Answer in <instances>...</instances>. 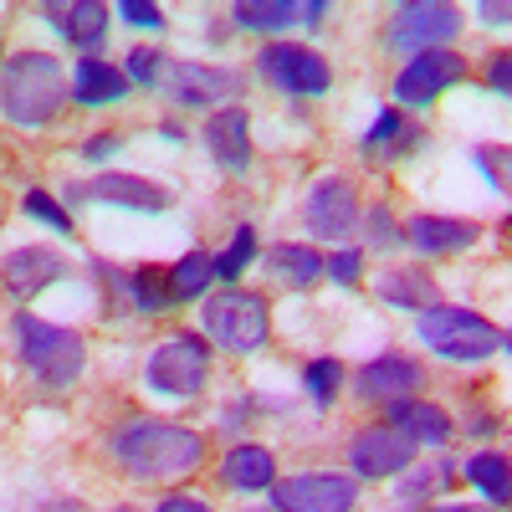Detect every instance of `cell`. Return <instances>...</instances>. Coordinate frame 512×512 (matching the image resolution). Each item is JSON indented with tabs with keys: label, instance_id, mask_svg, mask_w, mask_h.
Returning a JSON list of instances; mask_svg holds the SVG:
<instances>
[{
	"label": "cell",
	"instance_id": "6da1fadb",
	"mask_svg": "<svg viewBox=\"0 0 512 512\" xmlns=\"http://www.w3.org/2000/svg\"><path fill=\"white\" fill-rule=\"evenodd\" d=\"M113 456L134 482H169L205 461V436L180 420H128L113 436Z\"/></svg>",
	"mask_w": 512,
	"mask_h": 512
},
{
	"label": "cell",
	"instance_id": "7a4b0ae2",
	"mask_svg": "<svg viewBox=\"0 0 512 512\" xmlns=\"http://www.w3.org/2000/svg\"><path fill=\"white\" fill-rule=\"evenodd\" d=\"M67 108V72L52 52H16L0 67V113L16 128H47Z\"/></svg>",
	"mask_w": 512,
	"mask_h": 512
},
{
	"label": "cell",
	"instance_id": "3957f363",
	"mask_svg": "<svg viewBox=\"0 0 512 512\" xmlns=\"http://www.w3.org/2000/svg\"><path fill=\"white\" fill-rule=\"evenodd\" d=\"M16 349H21L26 369L47 384V390H67V384L82 374V364H88V344H82V333L57 328V323H41L31 313L16 318Z\"/></svg>",
	"mask_w": 512,
	"mask_h": 512
},
{
	"label": "cell",
	"instance_id": "277c9868",
	"mask_svg": "<svg viewBox=\"0 0 512 512\" xmlns=\"http://www.w3.org/2000/svg\"><path fill=\"white\" fill-rule=\"evenodd\" d=\"M420 344L425 349H436L441 359H461V364H472V359H492L507 349V333L492 328L482 313L472 308H451V303H436V308H425L420 313Z\"/></svg>",
	"mask_w": 512,
	"mask_h": 512
},
{
	"label": "cell",
	"instance_id": "5b68a950",
	"mask_svg": "<svg viewBox=\"0 0 512 512\" xmlns=\"http://www.w3.org/2000/svg\"><path fill=\"white\" fill-rule=\"evenodd\" d=\"M200 328H205V338H216V344L231 349V354H256L272 333V318H267V303L256 292L221 287V292H205Z\"/></svg>",
	"mask_w": 512,
	"mask_h": 512
},
{
	"label": "cell",
	"instance_id": "8992f818",
	"mask_svg": "<svg viewBox=\"0 0 512 512\" xmlns=\"http://www.w3.org/2000/svg\"><path fill=\"white\" fill-rule=\"evenodd\" d=\"M210 379V349L200 333H169L149 354V390L169 400H190Z\"/></svg>",
	"mask_w": 512,
	"mask_h": 512
},
{
	"label": "cell",
	"instance_id": "52a82bcc",
	"mask_svg": "<svg viewBox=\"0 0 512 512\" xmlns=\"http://www.w3.org/2000/svg\"><path fill=\"white\" fill-rule=\"evenodd\" d=\"M456 31H461V11L456 6H441V0H410V6L395 11L390 36L384 41H390L395 52L420 57V52H441L446 41H456Z\"/></svg>",
	"mask_w": 512,
	"mask_h": 512
},
{
	"label": "cell",
	"instance_id": "ba28073f",
	"mask_svg": "<svg viewBox=\"0 0 512 512\" xmlns=\"http://www.w3.org/2000/svg\"><path fill=\"white\" fill-rule=\"evenodd\" d=\"M256 72H262L272 88L292 93V98H318V93L333 88L328 62L308 47H292V41H272V47L256 52Z\"/></svg>",
	"mask_w": 512,
	"mask_h": 512
},
{
	"label": "cell",
	"instance_id": "9c48e42d",
	"mask_svg": "<svg viewBox=\"0 0 512 512\" xmlns=\"http://www.w3.org/2000/svg\"><path fill=\"white\" fill-rule=\"evenodd\" d=\"M461 77H466V57L461 52H451V47L420 52V57H410L395 72V103H400V113L405 108H431L451 88V82H461Z\"/></svg>",
	"mask_w": 512,
	"mask_h": 512
},
{
	"label": "cell",
	"instance_id": "30bf717a",
	"mask_svg": "<svg viewBox=\"0 0 512 512\" xmlns=\"http://www.w3.org/2000/svg\"><path fill=\"white\" fill-rule=\"evenodd\" d=\"M164 93L180 108H205V103H236L246 93V77L231 67H210V62H169L164 67Z\"/></svg>",
	"mask_w": 512,
	"mask_h": 512
},
{
	"label": "cell",
	"instance_id": "8fae6325",
	"mask_svg": "<svg viewBox=\"0 0 512 512\" xmlns=\"http://www.w3.org/2000/svg\"><path fill=\"white\" fill-rule=\"evenodd\" d=\"M359 502V482L338 472H308L272 482V512H349Z\"/></svg>",
	"mask_w": 512,
	"mask_h": 512
},
{
	"label": "cell",
	"instance_id": "7c38bea8",
	"mask_svg": "<svg viewBox=\"0 0 512 512\" xmlns=\"http://www.w3.org/2000/svg\"><path fill=\"white\" fill-rule=\"evenodd\" d=\"M303 221L318 241H344L354 226H359V195L344 175H323L308 200H303Z\"/></svg>",
	"mask_w": 512,
	"mask_h": 512
},
{
	"label": "cell",
	"instance_id": "4fadbf2b",
	"mask_svg": "<svg viewBox=\"0 0 512 512\" xmlns=\"http://www.w3.org/2000/svg\"><path fill=\"white\" fill-rule=\"evenodd\" d=\"M415 451L420 446L405 431H395V425H364V431L354 436V446H349V466L364 482H379V477L405 472V466L415 461Z\"/></svg>",
	"mask_w": 512,
	"mask_h": 512
},
{
	"label": "cell",
	"instance_id": "5bb4252c",
	"mask_svg": "<svg viewBox=\"0 0 512 512\" xmlns=\"http://www.w3.org/2000/svg\"><path fill=\"white\" fill-rule=\"evenodd\" d=\"M67 200L77 205H123V210H144V216H159L169 210V190L144 180V175H98V180H82L67 185Z\"/></svg>",
	"mask_w": 512,
	"mask_h": 512
},
{
	"label": "cell",
	"instance_id": "9a60e30c",
	"mask_svg": "<svg viewBox=\"0 0 512 512\" xmlns=\"http://www.w3.org/2000/svg\"><path fill=\"white\" fill-rule=\"evenodd\" d=\"M62 272H67V262L57 251H47V246H21V251H11L6 262H0V282H6V292L16 297V303H31V297L41 287H52Z\"/></svg>",
	"mask_w": 512,
	"mask_h": 512
},
{
	"label": "cell",
	"instance_id": "2e32d148",
	"mask_svg": "<svg viewBox=\"0 0 512 512\" xmlns=\"http://www.w3.org/2000/svg\"><path fill=\"white\" fill-rule=\"evenodd\" d=\"M205 149L216 154L221 169H231V175H246L251 169V118L246 108H216L205 118Z\"/></svg>",
	"mask_w": 512,
	"mask_h": 512
},
{
	"label": "cell",
	"instance_id": "e0dca14e",
	"mask_svg": "<svg viewBox=\"0 0 512 512\" xmlns=\"http://www.w3.org/2000/svg\"><path fill=\"white\" fill-rule=\"evenodd\" d=\"M328 6L323 0H241L236 26L241 31H287V26H323Z\"/></svg>",
	"mask_w": 512,
	"mask_h": 512
},
{
	"label": "cell",
	"instance_id": "ac0fdd59",
	"mask_svg": "<svg viewBox=\"0 0 512 512\" xmlns=\"http://www.w3.org/2000/svg\"><path fill=\"white\" fill-rule=\"evenodd\" d=\"M482 226L477 221H461V216H410L405 221V241L420 256H446V251H466L477 246Z\"/></svg>",
	"mask_w": 512,
	"mask_h": 512
},
{
	"label": "cell",
	"instance_id": "d6986e66",
	"mask_svg": "<svg viewBox=\"0 0 512 512\" xmlns=\"http://www.w3.org/2000/svg\"><path fill=\"white\" fill-rule=\"evenodd\" d=\"M415 384H420V369H415V359H405V354H379L374 364L359 369V395H364V400L395 405V400H410Z\"/></svg>",
	"mask_w": 512,
	"mask_h": 512
},
{
	"label": "cell",
	"instance_id": "ffe728a7",
	"mask_svg": "<svg viewBox=\"0 0 512 512\" xmlns=\"http://www.w3.org/2000/svg\"><path fill=\"white\" fill-rule=\"evenodd\" d=\"M390 425L405 431L415 446H446L456 436V425L441 405H425V400H395L390 405Z\"/></svg>",
	"mask_w": 512,
	"mask_h": 512
},
{
	"label": "cell",
	"instance_id": "44dd1931",
	"mask_svg": "<svg viewBox=\"0 0 512 512\" xmlns=\"http://www.w3.org/2000/svg\"><path fill=\"white\" fill-rule=\"evenodd\" d=\"M128 88H134V82L123 77V67L98 62V57H82L77 72H72V93H77L82 108H108V103H118Z\"/></svg>",
	"mask_w": 512,
	"mask_h": 512
},
{
	"label": "cell",
	"instance_id": "7402d4cb",
	"mask_svg": "<svg viewBox=\"0 0 512 512\" xmlns=\"http://www.w3.org/2000/svg\"><path fill=\"white\" fill-rule=\"evenodd\" d=\"M221 482L236 492H267L277 482V456L267 446H236L221 461Z\"/></svg>",
	"mask_w": 512,
	"mask_h": 512
},
{
	"label": "cell",
	"instance_id": "603a6c76",
	"mask_svg": "<svg viewBox=\"0 0 512 512\" xmlns=\"http://www.w3.org/2000/svg\"><path fill=\"white\" fill-rule=\"evenodd\" d=\"M67 41H77V47H98L103 31H108V6L103 0H77V6H47L41 11Z\"/></svg>",
	"mask_w": 512,
	"mask_h": 512
},
{
	"label": "cell",
	"instance_id": "cb8c5ba5",
	"mask_svg": "<svg viewBox=\"0 0 512 512\" xmlns=\"http://www.w3.org/2000/svg\"><path fill=\"white\" fill-rule=\"evenodd\" d=\"M374 292L384 297L390 308H400V313H425V308H436L441 297H436V282L425 277V272H410V267H395V272H384L379 282H374Z\"/></svg>",
	"mask_w": 512,
	"mask_h": 512
},
{
	"label": "cell",
	"instance_id": "d4e9b609",
	"mask_svg": "<svg viewBox=\"0 0 512 512\" xmlns=\"http://www.w3.org/2000/svg\"><path fill=\"white\" fill-rule=\"evenodd\" d=\"M267 272L282 282V287H313L323 277V251L313 246H297V241H282L267 251Z\"/></svg>",
	"mask_w": 512,
	"mask_h": 512
},
{
	"label": "cell",
	"instance_id": "484cf974",
	"mask_svg": "<svg viewBox=\"0 0 512 512\" xmlns=\"http://www.w3.org/2000/svg\"><path fill=\"white\" fill-rule=\"evenodd\" d=\"M415 139H420V134L405 123V113H400V108H379L374 128L364 134V159H395V154L415 149Z\"/></svg>",
	"mask_w": 512,
	"mask_h": 512
},
{
	"label": "cell",
	"instance_id": "4316f807",
	"mask_svg": "<svg viewBox=\"0 0 512 512\" xmlns=\"http://www.w3.org/2000/svg\"><path fill=\"white\" fill-rule=\"evenodd\" d=\"M210 282H216V256L210 251H190L169 267V297H175V303H200L210 292Z\"/></svg>",
	"mask_w": 512,
	"mask_h": 512
},
{
	"label": "cell",
	"instance_id": "83f0119b",
	"mask_svg": "<svg viewBox=\"0 0 512 512\" xmlns=\"http://www.w3.org/2000/svg\"><path fill=\"white\" fill-rule=\"evenodd\" d=\"M461 477L472 482L492 507H507V502H512V477H507V456H502V451H482V456H472Z\"/></svg>",
	"mask_w": 512,
	"mask_h": 512
},
{
	"label": "cell",
	"instance_id": "f1b7e54d",
	"mask_svg": "<svg viewBox=\"0 0 512 512\" xmlns=\"http://www.w3.org/2000/svg\"><path fill=\"white\" fill-rule=\"evenodd\" d=\"M128 297H134V308L139 313H169V277L159 267H139V272H128Z\"/></svg>",
	"mask_w": 512,
	"mask_h": 512
},
{
	"label": "cell",
	"instance_id": "f546056e",
	"mask_svg": "<svg viewBox=\"0 0 512 512\" xmlns=\"http://www.w3.org/2000/svg\"><path fill=\"white\" fill-rule=\"evenodd\" d=\"M338 379H344L338 359H313V364L303 369V390L313 395V405H333V400H338Z\"/></svg>",
	"mask_w": 512,
	"mask_h": 512
},
{
	"label": "cell",
	"instance_id": "4dcf8cb0",
	"mask_svg": "<svg viewBox=\"0 0 512 512\" xmlns=\"http://www.w3.org/2000/svg\"><path fill=\"white\" fill-rule=\"evenodd\" d=\"M251 256H256V231H251V226H241V231H236V241L216 256V277L236 282V277L251 267Z\"/></svg>",
	"mask_w": 512,
	"mask_h": 512
},
{
	"label": "cell",
	"instance_id": "1f68e13d",
	"mask_svg": "<svg viewBox=\"0 0 512 512\" xmlns=\"http://www.w3.org/2000/svg\"><path fill=\"white\" fill-rule=\"evenodd\" d=\"M21 205H26V216H31V221L52 226L57 236H72V231H77V226H72V216H67V210H62V205H57V200H52L47 190H31V195H26Z\"/></svg>",
	"mask_w": 512,
	"mask_h": 512
},
{
	"label": "cell",
	"instance_id": "d6a6232c",
	"mask_svg": "<svg viewBox=\"0 0 512 512\" xmlns=\"http://www.w3.org/2000/svg\"><path fill=\"white\" fill-rule=\"evenodd\" d=\"M123 77H128V82H139V88H159V77H164V52H154V47H134V52H128Z\"/></svg>",
	"mask_w": 512,
	"mask_h": 512
},
{
	"label": "cell",
	"instance_id": "836d02e7",
	"mask_svg": "<svg viewBox=\"0 0 512 512\" xmlns=\"http://www.w3.org/2000/svg\"><path fill=\"white\" fill-rule=\"evenodd\" d=\"M364 236L374 251H390L405 241V231H395V216H390V205H369V221H364Z\"/></svg>",
	"mask_w": 512,
	"mask_h": 512
},
{
	"label": "cell",
	"instance_id": "e575fe53",
	"mask_svg": "<svg viewBox=\"0 0 512 512\" xmlns=\"http://www.w3.org/2000/svg\"><path fill=\"white\" fill-rule=\"evenodd\" d=\"M359 267H364L359 251H333V256H323V272H328L333 282H344V287L359 282Z\"/></svg>",
	"mask_w": 512,
	"mask_h": 512
},
{
	"label": "cell",
	"instance_id": "d590c367",
	"mask_svg": "<svg viewBox=\"0 0 512 512\" xmlns=\"http://www.w3.org/2000/svg\"><path fill=\"white\" fill-rule=\"evenodd\" d=\"M118 16H123L128 26H144V31H159V26H164V11L149 6V0H123Z\"/></svg>",
	"mask_w": 512,
	"mask_h": 512
},
{
	"label": "cell",
	"instance_id": "8d00e7d4",
	"mask_svg": "<svg viewBox=\"0 0 512 512\" xmlns=\"http://www.w3.org/2000/svg\"><path fill=\"white\" fill-rule=\"evenodd\" d=\"M477 164L487 169V180L502 190L507 185V149H477Z\"/></svg>",
	"mask_w": 512,
	"mask_h": 512
},
{
	"label": "cell",
	"instance_id": "74e56055",
	"mask_svg": "<svg viewBox=\"0 0 512 512\" xmlns=\"http://www.w3.org/2000/svg\"><path fill=\"white\" fill-rule=\"evenodd\" d=\"M436 482H441V466H436V472H415V477H405V482H400V497H405V502H420Z\"/></svg>",
	"mask_w": 512,
	"mask_h": 512
},
{
	"label": "cell",
	"instance_id": "f35d334b",
	"mask_svg": "<svg viewBox=\"0 0 512 512\" xmlns=\"http://www.w3.org/2000/svg\"><path fill=\"white\" fill-rule=\"evenodd\" d=\"M487 82H492V93H502V98L512 93V57H507V52H497V57H492Z\"/></svg>",
	"mask_w": 512,
	"mask_h": 512
},
{
	"label": "cell",
	"instance_id": "ab89813d",
	"mask_svg": "<svg viewBox=\"0 0 512 512\" xmlns=\"http://www.w3.org/2000/svg\"><path fill=\"white\" fill-rule=\"evenodd\" d=\"M154 512H216V507H210L205 497H164Z\"/></svg>",
	"mask_w": 512,
	"mask_h": 512
},
{
	"label": "cell",
	"instance_id": "60d3db41",
	"mask_svg": "<svg viewBox=\"0 0 512 512\" xmlns=\"http://www.w3.org/2000/svg\"><path fill=\"white\" fill-rule=\"evenodd\" d=\"M477 16H482L487 26H507V16H512V6H507V0H497V6H492V0H482V6H477Z\"/></svg>",
	"mask_w": 512,
	"mask_h": 512
},
{
	"label": "cell",
	"instance_id": "b9f144b4",
	"mask_svg": "<svg viewBox=\"0 0 512 512\" xmlns=\"http://www.w3.org/2000/svg\"><path fill=\"white\" fill-rule=\"evenodd\" d=\"M113 149H118V139H113V134H93L88 144H82V154H88V159H108Z\"/></svg>",
	"mask_w": 512,
	"mask_h": 512
},
{
	"label": "cell",
	"instance_id": "7bdbcfd3",
	"mask_svg": "<svg viewBox=\"0 0 512 512\" xmlns=\"http://www.w3.org/2000/svg\"><path fill=\"white\" fill-rule=\"evenodd\" d=\"M425 512H487L477 502H441V507H425Z\"/></svg>",
	"mask_w": 512,
	"mask_h": 512
},
{
	"label": "cell",
	"instance_id": "ee69618b",
	"mask_svg": "<svg viewBox=\"0 0 512 512\" xmlns=\"http://www.w3.org/2000/svg\"><path fill=\"white\" fill-rule=\"evenodd\" d=\"M113 512H134V507H113Z\"/></svg>",
	"mask_w": 512,
	"mask_h": 512
}]
</instances>
